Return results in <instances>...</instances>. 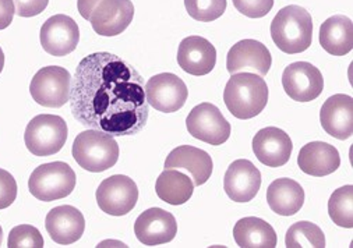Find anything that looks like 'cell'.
Returning <instances> with one entry per match:
<instances>
[{
	"label": "cell",
	"instance_id": "52a82bcc",
	"mask_svg": "<svg viewBox=\"0 0 353 248\" xmlns=\"http://www.w3.org/2000/svg\"><path fill=\"white\" fill-rule=\"evenodd\" d=\"M72 76L59 66L42 68L31 80L30 92L32 99L45 107H62L70 99Z\"/></svg>",
	"mask_w": 353,
	"mask_h": 248
},
{
	"label": "cell",
	"instance_id": "44dd1931",
	"mask_svg": "<svg viewBox=\"0 0 353 248\" xmlns=\"http://www.w3.org/2000/svg\"><path fill=\"white\" fill-rule=\"evenodd\" d=\"M165 169H183L190 173L194 187L205 184L214 169L212 158L203 149L192 147V145H182L174 148L165 161Z\"/></svg>",
	"mask_w": 353,
	"mask_h": 248
},
{
	"label": "cell",
	"instance_id": "9a60e30c",
	"mask_svg": "<svg viewBox=\"0 0 353 248\" xmlns=\"http://www.w3.org/2000/svg\"><path fill=\"white\" fill-rule=\"evenodd\" d=\"M260 187L261 173L249 159H239L230 163L225 173L223 189L232 201L249 203L259 194Z\"/></svg>",
	"mask_w": 353,
	"mask_h": 248
},
{
	"label": "cell",
	"instance_id": "277c9868",
	"mask_svg": "<svg viewBox=\"0 0 353 248\" xmlns=\"http://www.w3.org/2000/svg\"><path fill=\"white\" fill-rule=\"evenodd\" d=\"M72 154L80 167L101 173L116 165L119 159V145L110 134L90 129L76 137Z\"/></svg>",
	"mask_w": 353,
	"mask_h": 248
},
{
	"label": "cell",
	"instance_id": "ffe728a7",
	"mask_svg": "<svg viewBox=\"0 0 353 248\" xmlns=\"http://www.w3.org/2000/svg\"><path fill=\"white\" fill-rule=\"evenodd\" d=\"M50 238L61 245H69L81 238L85 230L83 214L72 205H61L50 209L45 222Z\"/></svg>",
	"mask_w": 353,
	"mask_h": 248
},
{
	"label": "cell",
	"instance_id": "4fadbf2b",
	"mask_svg": "<svg viewBox=\"0 0 353 248\" xmlns=\"http://www.w3.org/2000/svg\"><path fill=\"white\" fill-rule=\"evenodd\" d=\"M39 39L46 53L62 57L76 50L80 41V30L72 17L56 14L43 23Z\"/></svg>",
	"mask_w": 353,
	"mask_h": 248
},
{
	"label": "cell",
	"instance_id": "7402d4cb",
	"mask_svg": "<svg viewBox=\"0 0 353 248\" xmlns=\"http://www.w3.org/2000/svg\"><path fill=\"white\" fill-rule=\"evenodd\" d=\"M298 165L302 172L314 177H324L341 166V156L335 147L321 143L313 141L306 144L298 156Z\"/></svg>",
	"mask_w": 353,
	"mask_h": 248
},
{
	"label": "cell",
	"instance_id": "3957f363",
	"mask_svg": "<svg viewBox=\"0 0 353 248\" xmlns=\"http://www.w3.org/2000/svg\"><path fill=\"white\" fill-rule=\"evenodd\" d=\"M271 38L279 50L288 54L307 50L313 39L310 13L296 5L281 9L271 23Z\"/></svg>",
	"mask_w": 353,
	"mask_h": 248
},
{
	"label": "cell",
	"instance_id": "836d02e7",
	"mask_svg": "<svg viewBox=\"0 0 353 248\" xmlns=\"http://www.w3.org/2000/svg\"><path fill=\"white\" fill-rule=\"evenodd\" d=\"M16 8L13 0H0V30L8 28L13 23Z\"/></svg>",
	"mask_w": 353,
	"mask_h": 248
},
{
	"label": "cell",
	"instance_id": "83f0119b",
	"mask_svg": "<svg viewBox=\"0 0 353 248\" xmlns=\"http://www.w3.org/2000/svg\"><path fill=\"white\" fill-rule=\"evenodd\" d=\"M328 214L336 226L353 227V187L350 184L332 193L328 201Z\"/></svg>",
	"mask_w": 353,
	"mask_h": 248
},
{
	"label": "cell",
	"instance_id": "8d00e7d4",
	"mask_svg": "<svg viewBox=\"0 0 353 248\" xmlns=\"http://www.w3.org/2000/svg\"><path fill=\"white\" fill-rule=\"evenodd\" d=\"M2 238H3V230H2V226H0V245H2Z\"/></svg>",
	"mask_w": 353,
	"mask_h": 248
},
{
	"label": "cell",
	"instance_id": "8992f818",
	"mask_svg": "<svg viewBox=\"0 0 353 248\" xmlns=\"http://www.w3.org/2000/svg\"><path fill=\"white\" fill-rule=\"evenodd\" d=\"M69 137L68 123L54 114L35 116L26 129L24 141L27 149L35 156H50L61 151Z\"/></svg>",
	"mask_w": 353,
	"mask_h": 248
},
{
	"label": "cell",
	"instance_id": "ba28073f",
	"mask_svg": "<svg viewBox=\"0 0 353 248\" xmlns=\"http://www.w3.org/2000/svg\"><path fill=\"white\" fill-rule=\"evenodd\" d=\"M95 197L102 212L112 216H123L134 209L139 201V189L130 177L114 174L99 184Z\"/></svg>",
	"mask_w": 353,
	"mask_h": 248
},
{
	"label": "cell",
	"instance_id": "603a6c76",
	"mask_svg": "<svg viewBox=\"0 0 353 248\" xmlns=\"http://www.w3.org/2000/svg\"><path fill=\"white\" fill-rule=\"evenodd\" d=\"M267 201L272 212L281 216H292L302 209L305 190L295 180L288 177L276 178L268 185Z\"/></svg>",
	"mask_w": 353,
	"mask_h": 248
},
{
	"label": "cell",
	"instance_id": "4316f807",
	"mask_svg": "<svg viewBox=\"0 0 353 248\" xmlns=\"http://www.w3.org/2000/svg\"><path fill=\"white\" fill-rule=\"evenodd\" d=\"M285 245L288 248H324L325 236L317 225L302 220L298 223H293L288 229L285 236Z\"/></svg>",
	"mask_w": 353,
	"mask_h": 248
},
{
	"label": "cell",
	"instance_id": "cb8c5ba5",
	"mask_svg": "<svg viewBox=\"0 0 353 248\" xmlns=\"http://www.w3.org/2000/svg\"><path fill=\"white\" fill-rule=\"evenodd\" d=\"M320 45L332 56H345L353 48V23L346 16L327 19L319 34Z\"/></svg>",
	"mask_w": 353,
	"mask_h": 248
},
{
	"label": "cell",
	"instance_id": "4dcf8cb0",
	"mask_svg": "<svg viewBox=\"0 0 353 248\" xmlns=\"http://www.w3.org/2000/svg\"><path fill=\"white\" fill-rule=\"evenodd\" d=\"M233 6L246 17L261 19L272 10L274 0H233Z\"/></svg>",
	"mask_w": 353,
	"mask_h": 248
},
{
	"label": "cell",
	"instance_id": "30bf717a",
	"mask_svg": "<svg viewBox=\"0 0 353 248\" xmlns=\"http://www.w3.org/2000/svg\"><path fill=\"white\" fill-rule=\"evenodd\" d=\"M282 87L286 95L296 102H312L324 90L321 72L307 61L289 65L282 74Z\"/></svg>",
	"mask_w": 353,
	"mask_h": 248
},
{
	"label": "cell",
	"instance_id": "2e32d148",
	"mask_svg": "<svg viewBox=\"0 0 353 248\" xmlns=\"http://www.w3.org/2000/svg\"><path fill=\"white\" fill-rule=\"evenodd\" d=\"M134 234L140 242L150 247L166 244L178 234V223L170 212L162 208H150L137 218Z\"/></svg>",
	"mask_w": 353,
	"mask_h": 248
},
{
	"label": "cell",
	"instance_id": "7c38bea8",
	"mask_svg": "<svg viewBox=\"0 0 353 248\" xmlns=\"http://www.w3.org/2000/svg\"><path fill=\"white\" fill-rule=\"evenodd\" d=\"M272 65L268 48L256 39H243L233 45L226 57V69L230 74L254 73L267 76Z\"/></svg>",
	"mask_w": 353,
	"mask_h": 248
},
{
	"label": "cell",
	"instance_id": "e0dca14e",
	"mask_svg": "<svg viewBox=\"0 0 353 248\" xmlns=\"http://www.w3.org/2000/svg\"><path fill=\"white\" fill-rule=\"evenodd\" d=\"M178 63L183 72L192 76L210 74L216 65V49L203 37H188L179 45Z\"/></svg>",
	"mask_w": 353,
	"mask_h": 248
},
{
	"label": "cell",
	"instance_id": "9c48e42d",
	"mask_svg": "<svg viewBox=\"0 0 353 248\" xmlns=\"http://www.w3.org/2000/svg\"><path fill=\"white\" fill-rule=\"evenodd\" d=\"M186 127L194 138L210 145H222L230 137L229 121L210 102H203L192 109L186 118Z\"/></svg>",
	"mask_w": 353,
	"mask_h": 248
},
{
	"label": "cell",
	"instance_id": "7a4b0ae2",
	"mask_svg": "<svg viewBox=\"0 0 353 248\" xmlns=\"http://www.w3.org/2000/svg\"><path fill=\"white\" fill-rule=\"evenodd\" d=\"M268 85L254 73L232 74L223 91L228 110L241 120L259 116L268 103Z\"/></svg>",
	"mask_w": 353,
	"mask_h": 248
},
{
	"label": "cell",
	"instance_id": "5b68a950",
	"mask_svg": "<svg viewBox=\"0 0 353 248\" xmlns=\"http://www.w3.org/2000/svg\"><path fill=\"white\" fill-rule=\"evenodd\" d=\"M76 173L65 162H52L38 166L30 176V193L39 201L52 203L70 196L76 187Z\"/></svg>",
	"mask_w": 353,
	"mask_h": 248
},
{
	"label": "cell",
	"instance_id": "ac0fdd59",
	"mask_svg": "<svg viewBox=\"0 0 353 248\" xmlns=\"http://www.w3.org/2000/svg\"><path fill=\"white\" fill-rule=\"evenodd\" d=\"M321 126L336 140H347L353 134V99L345 94L330 96L320 112Z\"/></svg>",
	"mask_w": 353,
	"mask_h": 248
},
{
	"label": "cell",
	"instance_id": "d6986e66",
	"mask_svg": "<svg viewBox=\"0 0 353 248\" xmlns=\"http://www.w3.org/2000/svg\"><path fill=\"white\" fill-rule=\"evenodd\" d=\"M257 159L268 167H281L290 159L293 144L290 137L278 127L260 130L252 143Z\"/></svg>",
	"mask_w": 353,
	"mask_h": 248
},
{
	"label": "cell",
	"instance_id": "5bb4252c",
	"mask_svg": "<svg viewBox=\"0 0 353 248\" xmlns=\"http://www.w3.org/2000/svg\"><path fill=\"white\" fill-rule=\"evenodd\" d=\"M133 17L134 5L130 0H101L88 21L98 35L116 37L132 24Z\"/></svg>",
	"mask_w": 353,
	"mask_h": 248
},
{
	"label": "cell",
	"instance_id": "1f68e13d",
	"mask_svg": "<svg viewBox=\"0 0 353 248\" xmlns=\"http://www.w3.org/2000/svg\"><path fill=\"white\" fill-rule=\"evenodd\" d=\"M17 198L16 178L5 169H0V209L9 208Z\"/></svg>",
	"mask_w": 353,
	"mask_h": 248
},
{
	"label": "cell",
	"instance_id": "8fae6325",
	"mask_svg": "<svg viewBox=\"0 0 353 248\" xmlns=\"http://www.w3.org/2000/svg\"><path fill=\"white\" fill-rule=\"evenodd\" d=\"M145 96L148 105L158 112L173 113L185 106L189 90L181 77L172 73H161L148 80Z\"/></svg>",
	"mask_w": 353,
	"mask_h": 248
},
{
	"label": "cell",
	"instance_id": "d4e9b609",
	"mask_svg": "<svg viewBox=\"0 0 353 248\" xmlns=\"http://www.w3.org/2000/svg\"><path fill=\"white\" fill-rule=\"evenodd\" d=\"M233 238L242 248H275L276 233L265 220L249 216L241 219L233 227Z\"/></svg>",
	"mask_w": 353,
	"mask_h": 248
},
{
	"label": "cell",
	"instance_id": "484cf974",
	"mask_svg": "<svg viewBox=\"0 0 353 248\" xmlns=\"http://www.w3.org/2000/svg\"><path fill=\"white\" fill-rule=\"evenodd\" d=\"M155 192L166 204L183 205L194 193V183L188 174L179 170L165 169L157 178Z\"/></svg>",
	"mask_w": 353,
	"mask_h": 248
},
{
	"label": "cell",
	"instance_id": "f1b7e54d",
	"mask_svg": "<svg viewBox=\"0 0 353 248\" xmlns=\"http://www.w3.org/2000/svg\"><path fill=\"white\" fill-rule=\"evenodd\" d=\"M185 6L192 19L201 23L218 20L226 10V0H185Z\"/></svg>",
	"mask_w": 353,
	"mask_h": 248
},
{
	"label": "cell",
	"instance_id": "f546056e",
	"mask_svg": "<svg viewBox=\"0 0 353 248\" xmlns=\"http://www.w3.org/2000/svg\"><path fill=\"white\" fill-rule=\"evenodd\" d=\"M9 248H42L43 238L39 230L31 225H19L12 229L8 241Z\"/></svg>",
	"mask_w": 353,
	"mask_h": 248
},
{
	"label": "cell",
	"instance_id": "e575fe53",
	"mask_svg": "<svg viewBox=\"0 0 353 248\" xmlns=\"http://www.w3.org/2000/svg\"><path fill=\"white\" fill-rule=\"evenodd\" d=\"M99 2L101 0H77V9L81 17L85 20H90L91 13L94 12V9Z\"/></svg>",
	"mask_w": 353,
	"mask_h": 248
},
{
	"label": "cell",
	"instance_id": "d6a6232c",
	"mask_svg": "<svg viewBox=\"0 0 353 248\" xmlns=\"http://www.w3.org/2000/svg\"><path fill=\"white\" fill-rule=\"evenodd\" d=\"M16 14L20 17H34L45 12L49 0H13Z\"/></svg>",
	"mask_w": 353,
	"mask_h": 248
},
{
	"label": "cell",
	"instance_id": "6da1fadb",
	"mask_svg": "<svg viewBox=\"0 0 353 248\" xmlns=\"http://www.w3.org/2000/svg\"><path fill=\"white\" fill-rule=\"evenodd\" d=\"M69 102L81 126L112 137L140 133L150 114L141 74L108 52L92 53L80 61L72 77Z\"/></svg>",
	"mask_w": 353,
	"mask_h": 248
},
{
	"label": "cell",
	"instance_id": "d590c367",
	"mask_svg": "<svg viewBox=\"0 0 353 248\" xmlns=\"http://www.w3.org/2000/svg\"><path fill=\"white\" fill-rule=\"evenodd\" d=\"M3 68H5V53H3L2 48H0V73H2Z\"/></svg>",
	"mask_w": 353,
	"mask_h": 248
}]
</instances>
